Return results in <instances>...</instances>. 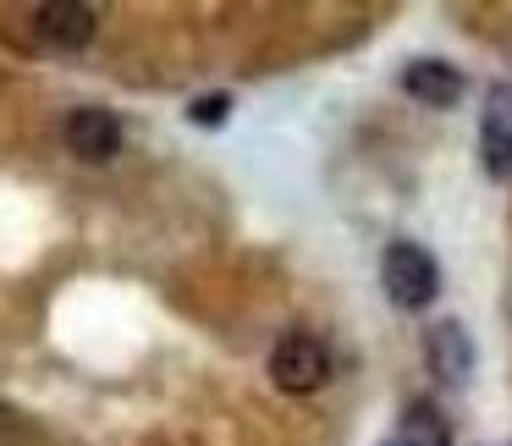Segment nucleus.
<instances>
[{"instance_id": "obj_8", "label": "nucleus", "mask_w": 512, "mask_h": 446, "mask_svg": "<svg viewBox=\"0 0 512 446\" xmlns=\"http://www.w3.org/2000/svg\"><path fill=\"white\" fill-rule=\"evenodd\" d=\"M397 441L402 446H452V430H446V419L430 408V402H408V408H402Z\"/></svg>"}, {"instance_id": "obj_7", "label": "nucleus", "mask_w": 512, "mask_h": 446, "mask_svg": "<svg viewBox=\"0 0 512 446\" xmlns=\"http://www.w3.org/2000/svg\"><path fill=\"white\" fill-rule=\"evenodd\" d=\"M402 89L413 94L419 105H430V111H452L457 100H463V72L452 67V61H413L408 72H402Z\"/></svg>"}, {"instance_id": "obj_10", "label": "nucleus", "mask_w": 512, "mask_h": 446, "mask_svg": "<svg viewBox=\"0 0 512 446\" xmlns=\"http://www.w3.org/2000/svg\"><path fill=\"white\" fill-rule=\"evenodd\" d=\"M17 435H23V419L0 402V446H17Z\"/></svg>"}, {"instance_id": "obj_5", "label": "nucleus", "mask_w": 512, "mask_h": 446, "mask_svg": "<svg viewBox=\"0 0 512 446\" xmlns=\"http://www.w3.org/2000/svg\"><path fill=\"white\" fill-rule=\"evenodd\" d=\"M479 160L490 177H512V83H496L479 111Z\"/></svg>"}, {"instance_id": "obj_1", "label": "nucleus", "mask_w": 512, "mask_h": 446, "mask_svg": "<svg viewBox=\"0 0 512 446\" xmlns=\"http://www.w3.org/2000/svg\"><path fill=\"white\" fill-rule=\"evenodd\" d=\"M380 281H386V298L413 314V309H424V303H435V292H441V265H435L430 248H419V243H391L386 259H380Z\"/></svg>"}, {"instance_id": "obj_3", "label": "nucleus", "mask_w": 512, "mask_h": 446, "mask_svg": "<svg viewBox=\"0 0 512 446\" xmlns=\"http://www.w3.org/2000/svg\"><path fill=\"white\" fill-rule=\"evenodd\" d=\"M94 28H100V12H94V6H83V0H45V6H34L39 45L61 50V56H72V50L89 45Z\"/></svg>"}, {"instance_id": "obj_9", "label": "nucleus", "mask_w": 512, "mask_h": 446, "mask_svg": "<svg viewBox=\"0 0 512 446\" xmlns=\"http://www.w3.org/2000/svg\"><path fill=\"white\" fill-rule=\"evenodd\" d=\"M226 111H232V94H204V100L188 105V122L193 127H221Z\"/></svg>"}, {"instance_id": "obj_4", "label": "nucleus", "mask_w": 512, "mask_h": 446, "mask_svg": "<svg viewBox=\"0 0 512 446\" xmlns=\"http://www.w3.org/2000/svg\"><path fill=\"white\" fill-rule=\"evenodd\" d=\"M67 149L78 160H89V166L116 160L122 155V122H116V111H105V105H78V111L67 116Z\"/></svg>"}, {"instance_id": "obj_6", "label": "nucleus", "mask_w": 512, "mask_h": 446, "mask_svg": "<svg viewBox=\"0 0 512 446\" xmlns=\"http://www.w3.org/2000/svg\"><path fill=\"white\" fill-rule=\"evenodd\" d=\"M424 358H430V369L446 380V386H457V380L474 375V342H468L463 320L430 325V336H424Z\"/></svg>"}, {"instance_id": "obj_2", "label": "nucleus", "mask_w": 512, "mask_h": 446, "mask_svg": "<svg viewBox=\"0 0 512 446\" xmlns=\"http://www.w3.org/2000/svg\"><path fill=\"white\" fill-rule=\"evenodd\" d=\"M270 380H276L281 391H292V397L320 391L325 380H331V353H325V342L309 331H287L270 347Z\"/></svg>"}, {"instance_id": "obj_11", "label": "nucleus", "mask_w": 512, "mask_h": 446, "mask_svg": "<svg viewBox=\"0 0 512 446\" xmlns=\"http://www.w3.org/2000/svg\"><path fill=\"white\" fill-rule=\"evenodd\" d=\"M386 446H402V441H386Z\"/></svg>"}]
</instances>
